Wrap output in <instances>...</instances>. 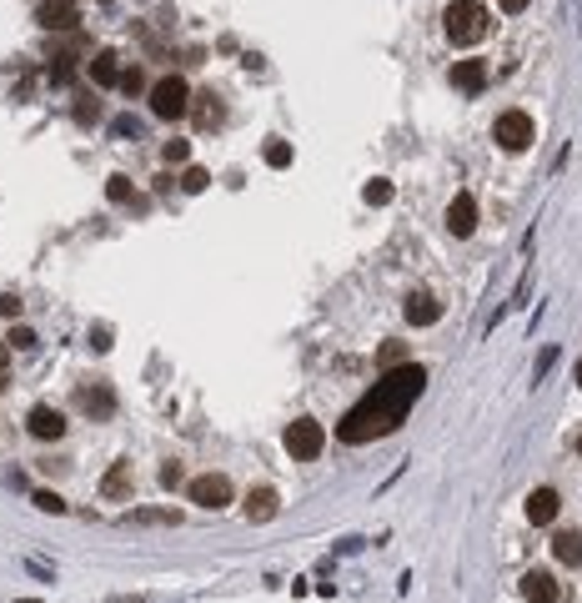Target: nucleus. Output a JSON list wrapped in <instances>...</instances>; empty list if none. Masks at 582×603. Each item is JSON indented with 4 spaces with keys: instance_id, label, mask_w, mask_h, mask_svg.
I'll use <instances>...</instances> for the list:
<instances>
[{
    "instance_id": "obj_5",
    "label": "nucleus",
    "mask_w": 582,
    "mask_h": 603,
    "mask_svg": "<svg viewBox=\"0 0 582 603\" xmlns=\"http://www.w3.org/2000/svg\"><path fill=\"white\" fill-rule=\"evenodd\" d=\"M326 448V433H322V422H311V418H296L287 428V452L296 458V463H311L317 452Z\"/></svg>"
},
{
    "instance_id": "obj_31",
    "label": "nucleus",
    "mask_w": 582,
    "mask_h": 603,
    "mask_svg": "<svg viewBox=\"0 0 582 603\" xmlns=\"http://www.w3.org/2000/svg\"><path fill=\"white\" fill-rule=\"evenodd\" d=\"M11 347H35V332L31 327H16V332H11Z\"/></svg>"
},
{
    "instance_id": "obj_4",
    "label": "nucleus",
    "mask_w": 582,
    "mask_h": 603,
    "mask_svg": "<svg viewBox=\"0 0 582 603\" xmlns=\"http://www.w3.org/2000/svg\"><path fill=\"white\" fill-rule=\"evenodd\" d=\"M532 136L537 131H532V116H527V111H502L497 126H492V141H497L502 151H527Z\"/></svg>"
},
{
    "instance_id": "obj_3",
    "label": "nucleus",
    "mask_w": 582,
    "mask_h": 603,
    "mask_svg": "<svg viewBox=\"0 0 582 603\" xmlns=\"http://www.w3.org/2000/svg\"><path fill=\"white\" fill-rule=\"evenodd\" d=\"M186 111H191V86L181 76H161L151 86V116L161 121H181Z\"/></svg>"
},
{
    "instance_id": "obj_18",
    "label": "nucleus",
    "mask_w": 582,
    "mask_h": 603,
    "mask_svg": "<svg viewBox=\"0 0 582 603\" xmlns=\"http://www.w3.org/2000/svg\"><path fill=\"white\" fill-rule=\"evenodd\" d=\"M101 493H106V498H126V493H131V463H116V468H111L106 483H101Z\"/></svg>"
},
{
    "instance_id": "obj_8",
    "label": "nucleus",
    "mask_w": 582,
    "mask_h": 603,
    "mask_svg": "<svg viewBox=\"0 0 582 603\" xmlns=\"http://www.w3.org/2000/svg\"><path fill=\"white\" fill-rule=\"evenodd\" d=\"M447 232H452V236H472L477 232V201H472V191H457V197H452V206H447Z\"/></svg>"
},
{
    "instance_id": "obj_19",
    "label": "nucleus",
    "mask_w": 582,
    "mask_h": 603,
    "mask_svg": "<svg viewBox=\"0 0 582 603\" xmlns=\"http://www.w3.org/2000/svg\"><path fill=\"white\" fill-rule=\"evenodd\" d=\"M196 101H201V106H196V121H201V126H216V121H221V101H216L211 91L196 96Z\"/></svg>"
},
{
    "instance_id": "obj_34",
    "label": "nucleus",
    "mask_w": 582,
    "mask_h": 603,
    "mask_svg": "<svg viewBox=\"0 0 582 603\" xmlns=\"http://www.w3.org/2000/svg\"><path fill=\"white\" fill-rule=\"evenodd\" d=\"M5 362H11V342H0V367H5Z\"/></svg>"
},
{
    "instance_id": "obj_26",
    "label": "nucleus",
    "mask_w": 582,
    "mask_h": 603,
    "mask_svg": "<svg viewBox=\"0 0 582 603\" xmlns=\"http://www.w3.org/2000/svg\"><path fill=\"white\" fill-rule=\"evenodd\" d=\"M106 197H111V201H131V182H126V176H111V182H106Z\"/></svg>"
},
{
    "instance_id": "obj_15",
    "label": "nucleus",
    "mask_w": 582,
    "mask_h": 603,
    "mask_svg": "<svg viewBox=\"0 0 582 603\" xmlns=\"http://www.w3.org/2000/svg\"><path fill=\"white\" fill-rule=\"evenodd\" d=\"M452 86H457V91H482V86H487V66L482 61H457L452 66Z\"/></svg>"
},
{
    "instance_id": "obj_14",
    "label": "nucleus",
    "mask_w": 582,
    "mask_h": 603,
    "mask_svg": "<svg viewBox=\"0 0 582 603\" xmlns=\"http://www.w3.org/2000/svg\"><path fill=\"white\" fill-rule=\"evenodd\" d=\"M276 508H281L276 488H257V493H246V518H251V523H266V518H276Z\"/></svg>"
},
{
    "instance_id": "obj_13",
    "label": "nucleus",
    "mask_w": 582,
    "mask_h": 603,
    "mask_svg": "<svg viewBox=\"0 0 582 603\" xmlns=\"http://www.w3.org/2000/svg\"><path fill=\"white\" fill-rule=\"evenodd\" d=\"M91 81L96 86H121V56H116V50H96L91 56Z\"/></svg>"
},
{
    "instance_id": "obj_7",
    "label": "nucleus",
    "mask_w": 582,
    "mask_h": 603,
    "mask_svg": "<svg viewBox=\"0 0 582 603\" xmlns=\"http://www.w3.org/2000/svg\"><path fill=\"white\" fill-rule=\"evenodd\" d=\"M35 20H41L46 31H76L80 5H76V0H41V11H35Z\"/></svg>"
},
{
    "instance_id": "obj_16",
    "label": "nucleus",
    "mask_w": 582,
    "mask_h": 603,
    "mask_svg": "<svg viewBox=\"0 0 582 603\" xmlns=\"http://www.w3.org/2000/svg\"><path fill=\"white\" fill-rule=\"evenodd\" d=\"M552 558L567 563V568H578V563H582V533H578V528H567V533L552 538Z\"/></svg>"
},
{
    "instance_id": "obj_9",
    "label": "nucleus",
    "mask_w": 582,
    "mask_h": 603,
    "mask_svg": "<svg viewBox=\"0 0 582 603\" xmlns=\"http://www.w3.org/2000/svg\"><path fill=\"white\" fill-rule=\"evenodd\" d=\"M31 437H41V443L65 437V418L56 413V407H31Z\"/></svg>"
},
{
    "instance_id": "obj_33",
    "label": "nucleus",
    "mask_w": 582,
    "mask_h": 603,
    "mask_svg": "<svg viewBox=\"0 0 582 603\" xmlns=\"http://www.w3.org/2000/svg\"><path fill=\"white\" fill-rule=\"evenodd\" d=\"M497 5H502L507 16H517V11H527V0H497Z\"/></svg>"
},
{
    "instance_id": "obj_21",
    "label": "nucleus",
    "mask_w": 582,
    "mask_h": 603,
    "mask_svg": "<svg viewBox=\"0 0 582 603\" xmlns=\"http://www.w3.org/2000/svg\"><path fill=\"white\" fill-rule=\"evenodd\" d=\"M367 201H371V206H387V201H392V182H382V176L367 182Z\"/></svg>"
},
{
    "instance_id": "obj_27",
    "label": "nucleus",
    "mask_w": 582,
    "mask_h": 603,
    "mask_svg": "<svg viewBox=\"0 0 582 603\" xmlns=\"http://www.w3.org/2000/svg\"><path fill=\"white\" fill-rule=\"evenodd\" d=\"M35 508H41V513H65V503L56 493H35Z\"/></svg>"
},
{
    "instance_id": "obj_36",
    "label": "nucleus",
    "mask_w": 582,
    "mask_h": 603,
    "mask_svg": "<svg viewBox=\"0 0 582 603\" xmlns=\"http://www.w3.org/2000/svg\"><path fill=\"white\" fill-rule=\"evenodd\" d=\"M578 452H582V433H578Z\"/></svg>"
},
{
    "instance_id": "obj_17",
    "label": "nucleus",
    "mask_w": 582,
    "mask_h": 603,
    "mask_svg": "<svg viewBox=\"0 0 582 603\" xmlns=\"http://www.w3.org/2000/svg\"><path fill=\"white\" fill-rule=\"evenodd\" d=\"M80 407L91 413V418H111V387H80Z\"/></svg>"
},
{
    "instance_id": "obj_29",
    "label": "nucleus",
    "mask_w": 582,
    "mask_h": 603,
    "mask_svg": "<svg viewBox=\"0 0 582 603\" xmlns=\"http://www.w3.org/2000/svg\"><path fill=\"white\" fill-rule=\"evenodd\" d=\"M96 116H101V106H96L91 96H86V101L76 106V121H96Z\"/></svg>"
},
{
    "instance_id": "obj_12",
    "label": "nucleus",
    "mask_w": 582,
    "mask_h": 603,
    "mask_svg": "<svg viewBox=\"0 0 582 603\" xmlns=\"http://www.w3.org/2000/svg\"><path fill=\"white\" fill-rule=\"evenodd\" d=\"M402 312H407V322H412V327H432L437 317H442V307H437V297H427V292H412Z\"/></svg>"
},
{
    "instance_id": "obj_32",
    "label": "nucleus",
    "mask_w": 582,
    "mask_h": 603,
    "mask_svg": "<svg viewBox=\"0 0 582 603\" xmlns=\"http://www.w3.org/2000/svg\"><path fill=\"white\" fill-rule=\"evenodd\" d=\"M91 347H96V352H106V347H111V327H96V332H91Z\"/></svg>"
},
{
    "instance_id": "obj_6",
    "label": "nucleus",
    "mask_w": 582,
    "mask_h": 603,
    "mask_svg": "<svg viewBox=\"0 0 582 603\" xmlns=\"http://www.w3.org/2000/svg\"><path fill=\"white\" fill-rule=\"evenodd\" d=\"M186 493H191V503H196V508H226L231 503V478L226 473H206V478H191V488H186Z\"/></svg>"
},
{
    "instance_id": "obj_37",
    "label": "nucleus",
    "mask_w": 582,
    "mask_h": 603,
    "mask_svg": "<svg viewBox=\"0 0 582 603\" xmlns=\"http://www.w3.org/2000/svg\"><path fill=\"white\" fill-rule=\"evenodd\" d=\"M20 603H35V599H20Z\"/></svg>"
},
{
    "instance_id": "obj_11",
    "label": "nucleus",
    "mask_w": 582,
    "mask_h": 603,
    "mask_svg": "<svg viewBox=\"0 0 582 603\" xmlns=\"http://www.w3.org/2000/svg\"><path fill=\"white\" fill-rule=\"evenodd\" d=\"M557 508H563L557 488H537V493H527V518H532V523H552Z\"/></svg>"
},
{
    "instance_id": "obj_23",
    "label": "nucleus",
    "mask_w": 582,
    "mask_h": 603,
    "mask_svg": "<svg viewBox=\"0 0 582 603\" xmlns=\"http://www.w3.org/2000/svg\"><path fill=\"white\" fill-rule=\"evenodd\" d=\"M402 362H407V347H402V342H387V347H382V367H402Z\"/></svg>"
},
{
    "instance_id": "obj_24",
    "label": "nucleus",
    "mask_w": 582,
    "mask_h": 603,
    "mask_svg": "<svg viewBox=\"0 0 582 603\" xmlns=\"http://www.w3.org/2000/svg\"><path fill=\"white\" fill-rule=\"evenodd\" d=\"M181 186H186V191H206V186H211V176H206L201 166H191V171L181 176Z\"/></svg>"
},
{
    "instance_id": "obj_2",
    "label": "nucleus",
    "mask_w": 582,
    "mask_h": 603,
    "mask_svg": "<svg viewBox=\"0 0 582 603\" xmlns=\"http://www.w3.org/2000/svg\"><path fill=\"white\" fill-rule=\"evenodd\" d=\"M442 26H447V41H452V46H477V41L492 31V16H487L482 0H452L442 11Z\"/></svg>"
},
{
    "instance_id": "obj_1",
    "label": "nucleus",
    "mask_w": 582,
    "mask_h": 603,
    "mask_svg": "<svg viewBox=\"0 0 582 603\" xmlns=\"http://www.w3.org/2000/svg\"><path fill=\"white\" fill-rule=\"evenodd\" d=\"M422 387H427V367H422V362L387 367L382 383H371L367 398L337 422V437L356 448V443H371V437L397 433L402 422H407V413H412V402L422 398Z\"/></svg>"
},
{
    "instance_id": "obj_10",
    "label": "nucleus",
    "mask_w": 582,
    "mask_h": 603,
    "mask_svg": "<svg viewBox=\"0 0 582 603\" xmlns=\"http://www.w3.org/2000/svg\"><path fill=\"white\" fill-rule=\"evenodd\" d=\"M522 593H527V603H557L563 593H557V578L542 568H532L527 578H522Z\"/></svg>"
},
{
    "instance_id": "obj_30",
    "label": "nucleus",
    "mask_w": 582,
    "mask_h": 603,
    "mask_svg": "<svg viewBox=\"0 0 582 603\" xmlns=\"http://www.w3.org/2000/svg\"><path fill=\"white\" fill-rule=\"evenodd\" d=\"M111 131H116V136H141V121H131V116H121V121L111 126Z\"/></svg>"
},
{
    "instance_id": "obj_28",
    "label": "nucleus",
    "mask_w": 582,
    "mask_h": 603,
    "mask_svg": "<svg viewBox=\"0 0 582 603\" xmlns=\"http://www.w3.org/2000/svg\"><path fill=\"white\" fill-rule=\"evenodd\" d=\"M181 483V463H161V488H176Z\"/></svg>"
},
{
    "instance_id": "obj_25",
    "label": "nucleus",
    "mask_w": 582,
    "mask_h": 603,
    "mask_svg": "<svg viewBox=\"0 0 582 603\" xmlns=\"http://www.w3.org/2000/svg\"><path fill=\"white\" fill-rule=\"evenodd\" d=\"M141 86H146V76H141L136 66H126V71H121V91H126V96H136Z\"/></svg>"
},
{
    "instance_id": "obj_20",
    "label": "nucleus",
    "mask_w": 582,
    "mask_h": 603,
    "mask_svg": "<svg viewBox=\"0 0 582 603\" xmlns=\"http://www.w3.org/2000/svg\"><path fill=\"white\" fill-rule=\"evenodd\" d=\"M266 166H291V146H287V141H266Z\"/></svg>"
},
{
    "instance_id": "obj_22",
    "label": "nucleus",
    "mask_w": 582,
    "mask_h": 603,
    "mask_svg": "<svg viewBox=\"0 0 582 603\" xmlns=\"http://www.w3.org/2000/svg\"><path fill=\"white\" fill-rule=\"evenodd\" d=\"M161 156H166V166H181L186 156H191V146H186V141H166V146H161Z\"/></svg>"
},
{
    "instance_id": "obj_35",
    "label": "nucleus",
    "mask_w": 582,
    "mask_h": 603,
    "mask_svg": "<svg viewBox=\"0 0 582 603\" xmlns=\"http://www.w3.org/2000/svg\"><path fill=\"white\" fill-rule=\"evenodd\" d=\"M578 387H582V362H578Z\"/></svg>"
},
{
    "instance_id": "obj_38",
    "label": "nucleus",
    "mask_w": 582,
    "mask_h": 603,
    "mask_svg": "<svg viewBox=\"0 0 582 603\" xmlns=\"http://www.w3.org/2000/svg\"><path fill=\"white\" fill-rule=\"evenodd\" d=\"M0 387H5V377H0Z\"/></svg>"
}]
</instances>
